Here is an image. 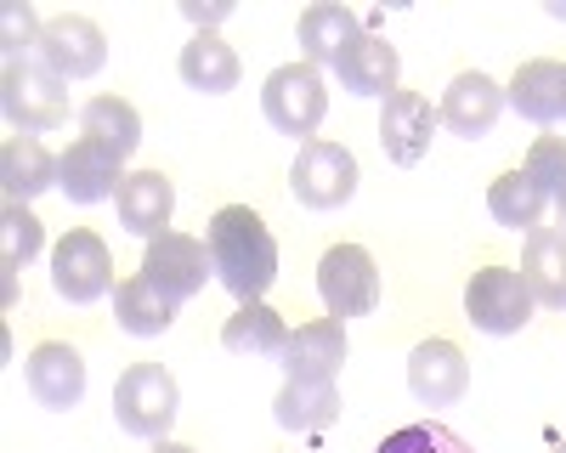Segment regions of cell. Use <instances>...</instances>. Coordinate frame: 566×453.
Listing matches in <instances>:
<instances>
[{"label": "cell", "mask_w": 566, "mask_h": 453, "mask_svg": "<svg viewBox=\"0 0 566 453\" xmlns=\"http://www.w3.org/2000/svg\"><path fill=\"white\" fill-rule=\"evenodd\" d=\"M181 12L199 23V34H216V23H221L232 7H227V0H210V7H205V0H181Z\"/></svg>", "instance_id": "33"}, {"label": "cell", "mask_w": 566, "mask_h": 453, "mask_svg": "<svg viewBox=\"0 0 566 453\" xmlns=\"http://www.w3.org/2000/svg\"><path fill=\"white\" fill-rule=\"evenodd\" d=\"M522 278L538 306L566 312V227H533L527 255H522Z\"/></svg>", "instance_id": "21"}, {"label": "cell", "mask_w": 566, "mask_h": 453, "mask_svg": "<svg viewBox=\"0 0 566 453\" xmlns=\"http://www.w3.org/2000/svg\"><path fill=\"white\" fill-rule=\"evenodd\" d=\"M114 317H119V329H125V335L154 340V335H165V329L176 324V301H165V295L136 272V278L114 284Z\"/></svg>", "instance_id": "26"}, {"label": "cell", "mask_w": 566, "mask_h": 453, "mask_svg": "<svg viewBox=\"0 0 566 453\" xmlns=\"http://www.w3.org/2000/svg\"><path fill=\"white\" fill-rule=\"evenodd\" d=\"M560 227H566V199H560Z\"/></svg>", "instance_id": "36"}, {"label": "cell", "mask_w": 566, "mask_h": 453, "mask_svg": "<svg viewBox=\"0 0 566 453\" xmlns=\"http://www.w3.org/2000/svg\"><path fill=\"white\" fill-rule=\"evenodd\" d=\"M442 114L419 97V91H391L386 108H380V148L391 165H419L431 154V136H437Z\"/></svg>", "instance_id": "12"}, {"label": "cell", "mask_w": 566, "mask_h": 453, "mask_svg": "<svg viewBox=\"0 0 566 453\" xmlns=\"http://www.w3.org/2000/svg\"><path fill=\"white\" fill-rule=\"evenodd\" d=\"M277 362H283V375H290V380H335L340 362H346V324H335V317L301 324Z\"/></svg>", "instance_id": "15"}, {"label": "cell", "mask_w": 566, "mask_h": 453, "mask_svg": "<svg viewBox=\"0 0 566 453\" xmlns=\"http://www.w3.org/2000/svg\"><path fill=\"white\" fill-rule=\"evenodd\" d=\"M210 266H216V278L239 295L244 306L261 301L272 284H277V239H272V227L250 210V204H227L210 215Z\"/></svg>", "instance_id": "1"}, {"label": "cell", "mask_w": 566, "mask_h": 453, "mask_svg": "<svg viewBox=\"0 0 566 453\" xmlns=\"http://www.w3.org/2000/svg\"><path fill=\"white\" fill-rule=\"evenodd\" d=\"M34 63L52 80H85V74H97L108 63V34L91 18H80V12H63L52 23H40Z\"/></svg>", "instance_id": "8"}, {"label": "cell", "mask_w": 566, "mask_h": 453, "mask_svg": "<svg viewBox=\"0 0 566 453\" xmlns=\"http://www.w3.org/2000/svg\"><path fill=\"white\" fill-rule=\"evenodd\" d=\"M464 317L482 335H522L533 324V289L522 272L510 266H482L476 278L464 284Z\"/></svg>", "instance_id": "6"}, {"label": "cell", "mask_w": 566, "mask_h": 453, "mask_svg": "<svg viewBox=\"0 0 566 453\" xmlns=\"http://www.w3.org/2000/svg\"><path fill=\"white\" fill-rule=\"evenodd\" d=\"M114 284V255L97 233H85V227H74V233H63V244L52 250V289L74 306H91L97 295H108Z\"/></svg>", "instance_id": "10"}, {"label": "cell", "mask_w": 566, "mask_h": 453, "mask_svg": "<svg viewBox=\"0 0 566 453\" xmlns=\"http://www.w3.org/2000/svg\"><path fill=\"white\" fill-rule=\"evenodd\" d=\"M154 453H193V447H181V442H154Z\"/></svg>", "instance_id": "34"}, {"label": "cell", "mask_w": 566, "mask_h": 453, "mask_svg": "<svg viewBox=\"0 0 566 453\" xmlns=\"http://www.w3.org/2000/svg\"><path fill=\"white\" fill-rule=\"evenodd\" d=\"M125 159L108 154L103 143H91V136H80V143H69L57 154V188L74 199V204H103V199H119L125 188Z\"/></svg>", "instance_id": "11"}, {"label": "cell", "mask_w": 566, "mask_h": 453, "mask_svg": "<svg viewBox=\"0 0 566 453\" xmlns=\"http://www.w3.org/2000/svg\"><path fill=\"white\" fill-rule=\"evenodd\" d=\"M408 386L424 408H448L470 386V362L453 340H419L413 357H408Z\"/></svg>", "instance_id": "14"}, {"label": "cell", "mask_w": 566, "mask_h": 453, "mask_svg": "<svg viewBox=\"0 0 566 453\" xmlns=\"http://www.w3.org/2000/svg\"><path fill=\"white\" fill-rule=\"evenodd\" d=\"M45 233H40V221L29 204H7L0 210V289H7V306L18 301V272L40 255Z\"/></svg>", "instance_id": "27"}, {"label": "cell", "mask_w": 566, "mask_h": 453, "mask_svg": "<svg viewBox=\"0 0 566 453\" xmlns=\"http://www.w3.org/2000/svg\"><path fill=\"white\" fill-rule=\"evenodd\" d=\"M290 193L306 210H340V204H352V193H357V159H352V148L328 143V136L301 143L295 170H290Z\"/></svg>", "instance_id": "5"}, {"label": "cell", "mask_w": 566, "mask_h": 453, "mask_svg": "<svg viewBox=\"0 0 566 453\" xmlns=\"http://www.w3.org/2000/svg\"><path fill=\"white\" fill-rule=\"evenodd\" d=\"M176 69H181V80L193 91H205V97H221V91L239 85V52H232L221 34H193L181 45Z\"/></svg>", "instance_id": "24"}, {"label": "cell", "mask_w": 566, "mask_h": 453, "mask_svg": "<svg viewBox=\"0 0 566 453\" xmlns=\"http://www.w3.org/2000/svg\"><path fill=\"white\" fill-rule=\"evenodd\" d=\"M176 408H181V391H176L170 369H159V362H130L114 386V420L130 436L165 442L170 425H176Z\"/></svg>", "instance_id": "2"}, {"label": "cell", "mask_w": 566, "mask_h": 453, "mask_svg": "<svg viewBox=\"0 0 566 453\" xmlns=\"http://www.w3.org/2000/svg\"><path fill=\"white\" fill-rule=\"evenodd\" d=\"M80 130L91 136V143H103L108 154H119V159H130L142 148V114L125 97H91L80 108Z\"/></svg>", "instance_id": "28"}, {"label": "cell", "mask_w": 566, "mask_h": 453, "mask_svg": "<svg viewBox=\"0 0 566 453\" xmlns=\"http://www.w3.org/2000/svg\"><path fill=\"white\" fill-rule=\"evenodd\" d=\"M221 346L232 357H283V346H290V329H283V317L266 306V301H250L227 317L221 329Z\"/></svg>", "instance_id": "25"}, {"label": "cell", "mask_w": 566, "mask_h": 453, "mask_svg": "<svg viewBox=\"0 0 566 453\" xmlns=\"http://www.w3.org/2000/svg\"><path fill=\"white\" fill-rule=\"evenodd\" d=\"M397 45L386 40V34H357L346 52H340V63H335V74H340V85L352 91V97H391L397 91Z\"/></svg>", "instance_id": "18"}, {"label": "cell", "mask_w": 566, "mask_h": 453, "mask_svg": "<svg viewBox=\"0 0 566 453\" xmlns=\"http://www.w3.org/2000/svg\"><path fill=\"white\" fill-rule=\"evenodd\" d=\"M363 34V23H357V12L352 7H335V0H317V7H306L301 12V52H306V63L312 69H335L340 63V52Z\"/></svg>", "instance_id": "22"}, {"label": "cell", "mask_w": 566, "mask_h": 453, "mask_svg": "<svg viewBox=\"0 0 566 453\" xmlns=\"http://www.w3.org/2000/svg\"><path fill=\"white\" fill-rule=\"evenodd\" d=\"M114 210H119V227H125L130 239H159V233H170V210H176L170 176H159V170L125 176V188H119Z\"/></svg>", "instance_id": "16"}, {"label": "cell", "mask_w": 566, "mask_h": 453, "mask_svg": "<svg viewBox=\"0 0 566 453\" xmlns=\"http://www.w3.org/2000/svg\"><path fill=\"white\" fill-rule=\"evenodd\" d=\"M522 170L533 176V188H538L544 199L560 204V199H566V136H538Z\"/></svg>", "instance_id": "30"}, {"label": "cell", "mask_w": 566, "mask_h": 453, "mask_svg": "<svg viewBox=\"0 0 566 453\" xmlns=\"http://www.w3.org/2000/svg\"><path fill=\"white\" fill-rule=\"evenodd\" d=\"M0 188H7V204L40 199L45 188H57V154L40 136H7V148H0Z\"/></svg>", "instance_id": "19"}, {"label": "cell", "mask_w": 566, "mask_h": 453, "mask_svg": "<svg viewBox=\"0 0 566 453\" xmlns=\"http://www.w3.org/2000/svg\"><path fill=\"white\" fill-rule=\"evenodd\" d=\"M555 453H566V442H560V447H555Z\"/></svg>", "instance_id": "37"}, {"label": "cell", "mask_w": 566, "mask_h": 453, "mask_svg": "<svg viewBox=\"0 0 566 453\" xmlns=\"http://www.w3.org/2000/svg\"><path fill=\"white\" fill-rule=\"evenodd\" d=\"M34 40H40L34 7L29 0H7V12H0V52H7V63H29L23 52H34Z\"/></svg>", "instance_id": "32"}, {"label": "cell", "mask_w": 566, "mask_h": 453, "mask_svg": "<svg viewBox=\"0 0 566 453\" xmlns=\"http://www.w3.org/2000/svg\"><path fill=\"white\" fill-rule=\"evenodd\" d=\"M261 114L272 130L283 136H301V143H312L323 114H328V91H323V74L312 63H283L266 74L261 85Z\"/></svg>", "instance_id": "3"}, {"label": "cell", "mask_w": 566, "mask_h": 453, "mask_svg": "<svg viewBox=\"0 0 566 453\" xmlns=\"http://www.w3.org/2000/svg\"><path fill=\"white\" fill-rule=\"evenodd\" d=\"M272 420L283 431H323L340 420V391L335 380H290L272 397Z\"/></svg>", "instance_id": "23"}, {"label": "cell", "mask_w": 566, "mask_h": 453, "mask_svg": "<svg viewBox=\"0 0 566 453\" xmlns=\"http://www.w3.org/2000/svg\"><path fill=\"white\" fill-rule=\"evenodd\" d=\"M442 125L453 130V136H464V143H476V136H493V125H499V114H504V85L499 80H488L482 69H470V74H459L448 91H442Z\"/></svg>", "instance_id": "13"}, {"label": "cell", "mask_w": 566, "mask_h": 453, "mask_svg": "<svg viewBox=\"0 0 566 453\" xmlns=\"http://www.w3.org/2000/svg\"><path fill=\"white\" fill-rule=\"evenodd\" d=\"M374 453H476V447H470L464 436H453L448 425H402Z\"/></svg>", "instance_id": "31"}, {"label": "cell", "mask_w": 566, "mask_h": 453, "mask_svg": "<svg viewBox=\"0 0 566 453\" xmlns=\"http://www.w3.org/2000/svg\"><path fill=\"white\" fill-rule=\"evenodd\" d=\"M549 12H555V18H566V0H549Z\"/></svg>", "instance_id": "35"}, {"label": "cell", "mask_w": 566, "mask_h": 453, "mask_svg": "<svg viewBox=\"0 0 566 453\" xmlns=\"http://www.w3.org/2000/svg\"><path fill=\"white\" fill-rule=\"evenodd\" d=\"M504 103L522 119H533V125H555L566 114V69L549 63V57L522 63L515 80H510V91H504Z\"/></svg>", "instance_id": "20"}, {"label": "cell", "mask_w": 566, "mask_h": 453, "mask_svg": "<svg viewBox=\"0 0 566 453\" xmlns=\"http://www.w3.org/2000/svg\"><path fill=\"white\" fill-rule=\"evenodd\" d=\"M0 108L18 125V136H40L69 119V91L40 63H7V74H0Z\"/></svg>", "instance_id": "7"}, {"label": "cell", "mask_w": 566, "mask_h": 453, "mask_svg": "<svg viewBox=\"0 0 566 453\" xmlns=\"http://www.w3.org/2000/svg\"><path fill=\"white\" fill-rule=\"evenodd\" d=\"M29 391L45 402V408H74L85 397V357L69 346V340H40L29 351Z\"/></svg>", "instance_id": "17"}, {"label": "cell", "mask_w": 566, "mask_h": 453, "mask_svg": "<svg viewBox=\"0 0 566 453\" xmlns=\"http://www.w3.org/2000/svg\"><path fill=\"white\" fill-rule=\"evenodd\" d=\"M317 295H323V312L346 324V317H368L380 306V266L363 244H335L323 261H317Z\"/></svg>", "instance_id": "4"}, {"label": "cell", "mask_w": 566, "mask_h": 453, "mask_svg": "<svg viewBox=\"0 0 566 453\" xmlns=\"http://www.w3.org/2000/svg\"><path fill=\"white\" fill-rule=\"evenodd\" d=\"M544 193L533 188V176L527 170H504L493 188H488V210H493V221L499 227H515V233H533L538 227V215H544Z\"/></svg>", "instance_id": "29"}, {"label": "cell", "mask_w": 566, "mask_h": 453, "mask_svg": "<svg viewBox=\"0 0 566 453\" xmlns=\"http://www.w3.org/2000/svg\"><path fill=\"white\" fill-rule=\"evenodd\" d=\"M210 244H199V239H187V233H159V239H148V250H142V278H148L165 301H193L199 289H205V278H210Z\"/></svg>", "instance_id": "9"}]
</instances>
